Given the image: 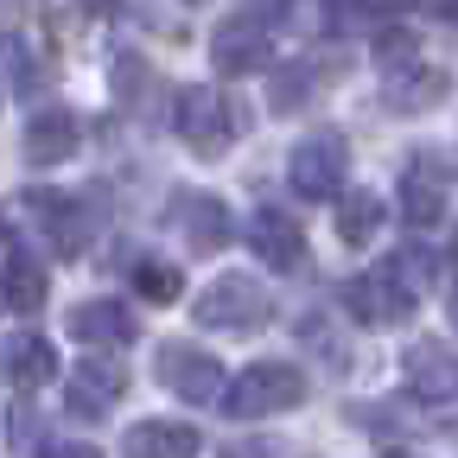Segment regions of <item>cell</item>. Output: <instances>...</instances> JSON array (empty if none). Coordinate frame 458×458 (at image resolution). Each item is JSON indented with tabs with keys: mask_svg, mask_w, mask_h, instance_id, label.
<instances>
[{
	"mask_svg": "<svg viewBox=\"0 0 458 458\" xmlns=\"http://www.w3.org/2000/svg\"><path fill=\"white\" fill-rule=\"evenodd\" d=\"M172 223H179V236L198 249V255H216L236 242V223H229V204L210 198V191H179L172 198Z\"/></svg>",
	"mask_w": 458,
	"mask_h": 458,
	"instance_id": "ba28073f",
	"label": "cell"
},
{
	"mask_svg": "<svg viewBox=\"0 0 458 458\" xmlns=\"http://www.w3.org/2000/svg\"><path fill=\"white\" fill-rule=\"evenodd\" d=\"M7 300L20 312H38L45 306V267H38V255L13 249V261H7Z\"/></svg>",
	"mask_w": 458,
	"mask_h": 458,
	"instance_id": "44dd1931",
	"label": "cell"
},
{
	"mask_svg": "<svg viewBox=\"0 0 458 458\" xmlns=\"http://www.w3.org/2000/svg\"><path fill=\"white\" fill-rule=\"evenodd\" d=\"M77 153V122L64 108H45L26 122V165H64Z\"/></svg>",
	"mask_w": 458,
	"mask_h": 458,
	"instance_id": "2e32d148",
	"label": "cell"
},
{
	"mask_svg": "<svg viewBox=\"0 0 458 458\" xmlns=\"http://www.w3.org/2000/svg\"><path fill=\"white\" fill-rule=\"evenodd\" d=\"M452 325H458V300H452Z\"/></svg>",
	"mask_w": 458,
	"mask_h": 458,
	"instance_id": "f1b7e54d",
	"label": "cell"
},
{
	"mask_svg": "<svg viewBox=\"0 0 458 458\" xmlns=\"http://www.w3.org/2000/svg\"><path fill=\"white\" fill-rule=\"evenodd\" d=\"M249 249H255L267 267H300V261H306V236H300V223L286 216V210H255Z\"/></svg>",
	"mask_w": 458,
	"mask_h": 458,
	"instance_id": "5bb4252c",
	"label": "cell"
},
{
	"mask_svg": "<svg viewBox=\"0 0 458 458\" xmlns=\"http://www.w3.org/2000/svg\"><path fill=\"white\" fill-rule=\"evenodd\" d=\"M172 122H179V140L191 153H223L229 134H236V114H229V96L223 89H204V83H185L179 102H172Z\"/></svg>",
	"mask_w": 458,
	"mask_h": 458,
	"instance_id": "277c9868",
	"label": "cell"
},
{
	"mask_svg": "<svg viewBox=\"0 0 458 458\" xmlns=\"http://www.w3.org/2000/svg\"><path fill=\"white\" fill-rule=\"evenodd\" d=\"M382 229V198L376 191H337V242L363 249Z\"/></svg>",
	"mask_w": 458,
	"mask_h": 458,
	"instance_id": "ac0fdd59",
	"label": "cell"
},
{
	"mask_svg": "<svg viewBox=\"0 0 458 458\" xmlns=\"http://www.w3.org/2000/svg\"><path fill=\"white\" fill-rule=\"evenodd\" d=\"M376 51H382V57H388V64H394V57H408L414 45H408V32H394V26H388V32L376 38Z\"/></svg>",
	"mask_w": 458,
	"mask_h": 458,
	"instance_id": "d4e9b609",
	"label": "cell"
},
{
	"mask_svg": "<svg viewBox=\"0 0 458 458\" xmlns=\"http://www.w3.org/2000/svg\"><path fill=\"white\" fill-rule=\"evenodd\" d=\"M344 312H351L357 325H401V318L414 312V300L388 280V267H376V274L344 280Z\"/></svg>",
	"mask_w": 458,
	"mask_h": 458,
	"instance_id": "30bf717a",
	"label": "cell"
},
{
	"mask_svg": "<svg viewBox=\"0 0 458 458\" xmlns=\"http://www.w3.org/2000/svg\"><path fill=\"white\" fill-rule=\"evenodd\" d=\"M300 337H306V351H312V357L325 351V363H331V369H344V363H351V351L337 344V331H331L325 318H312V312H306V318H300Z\"/></svg>",
	"mask_w": 458,
	"mask_h": 458,
	"instance_id": "cb8c5ba5",
	"label": "cell"
},
{
	"mask_svg": "<svg viewBox=\"0 0 458 458\" xmlns=\"http://www.w3.org/2000/svg\"><path fill=\"white\" fill-rule=\"evenodd\" d=\"M179 267H172V261H140L134 267V293L140 300H153V306H172V300H179Z\"/></svg>",
	"mask_w": 458,
	"mask_h": 458,
	"instance_id": "603a6c76",
	"label": "cell"
},
{
	"mask_svg": "<svg viewBox=\"0 0 458 458\" xmlns=\"http://www.w3.org/2000/svg\"><path fill=\"white\" fill-rule=\"evenodd\" d=\"M445 89H452V77H445V71H433V64H408V71H388V108H401V114L439 108V102H445Z\"/></svg>",
	"mask_w": 458,
	"mask_h": 458,
	"instance_id": "e0dca14e",
	"label": "cell"
},
{
	"mask_svg": "<svg viewBox=\"0 0 458 458\" xmlns=\"http://www.w3.org/2000/svg\"><path fill=\"white\" fill-rule=\"evenodd\" d=\"M388 458H414V452H388Z\"/></svg>",
	"mask_w": 458,
	"mask_h": 458,
	"instance_id": "83f0119b",
	"label": "cell"
},
{
	"mask_svg": "<svg viewBox=\"0 0 458 458\" xmlns=\"http://www.w3.org/2000/svg\"><path fill=\"white\" fill-rule=\"evenodd\" d=\"M83 7H89V13H114V7H122V0H83Z\"/></svg>",
	"mask_w": 458,
	"mask_h": 458,
	"instance_id": "4316f807",
	"label": "cell"
},
{
	"mask_svg": "<svg viewBox=\"0 0 458 458\" xmlns=\"http://www.w3.org/2000/svg\"><path fill=\"white\" fill-rule=\"evenodd\" d=\"M198 433L185 420H134L122 439V458H198Z\"/></svg>",
	"mask_w": 458,
	"mask_h": 458,
	"instance_id": "9a60e30c",
	"label": "cell"
},
{
	"mask_svg": "<svg viewBox=\"0 0 458 458\" xmlns=\"http://www.w3.org/2000/svg\"><path fill=\"white\" fill-rule=\"evenodd\" d=\"M0 382H7L13 394H32V388L57 382V351H51L38 331H13V337H0Z\"/></svg>",
	"mask_w": 458,
	"mask_h": 458,
	"instance_id": "9c48e42d",
	"label": "cell"
},
{
	"mask_svg": "<svg viewBox=\"0 0 458 458\" xmlns=\"http://www.w3.org/2000/svg\"><path fill=\"white\" fill-rule=\"evenodd\" d=\"M71 337H77V344H89V351H122V344H134V337H140V325H134V312H128V306H114V300H89V306H77V312H71Z\"/></svg>",
	"mask_w": 458,
	"mask_h": 458,
	"instance_id": "7c38bea8",
	"label": "cell"
},
{
	"mask_svg": "<svg viewBox=\"0 0 458 458\" xmlns=\"http://www.w3.org/2000/svg\"><path fill=\"white\" fill-rule=\"evenodd\" d=\"M191 312H198V325H210V331H255V325L274 318V300L261 293V280L223 274V280H210L204 293L191 300Z\"/></svg>",
	"mask_w": 458,
	"mask_h": 458,
	"instance_id": "3957f363",
	"label": "cell"
},
{
	"mask_svg": "<svg viewBox=\"0 0 458 458\" xmlns=\"http://www.w3.org/2000/svg\"><path fill=\"white\" fill-rule=\"evenodd\" d=\"M122 394H128V369H122V357H89V363H77V369L64 376V408L83 414V420L114 414V401H122Z\"/></svg>",
	"mask_w": 458,
	"mask_h": 458,
	"instance_id": "52a82bcc",
	"label": "cell"
},
{
	"mask_svg": "<svg viewBox=\"0 0 458 458\" xmlns=\"http://www.w3.org/2000/svg\"><path fill=\"white\" fill-rule=\"evenodd\" d=\"M114 89H122V102H128L134 114H153V89H159V77H153L147 57H114Z\"/></svg>",
	"mask_w": 458,
	"mask_h": 458,
	"instance_id": "7402d4cb",
	"label": "cell"
},
{
	"mask_svg": "<svg viewBox=\"0 0 458 458\" xmlns=\"http://www.w3.org/2000/svg\"><path fill=\"white\" fill-rule=\"evenodd\" d=\"M153 376L179 394V401H191V408H216L223 388H229L223 363H216L210 351H198V344H165L159 363H153Z\"/></svg>",
	"mask_w": 458,
	"mask_h": 458,
	"instance_id": "5b68a950",
	"label": "cell"
},
{
	"mask_svg": "<svg viewBox=\"0 0 458 458\" xmlns=\"http://www.w3.org/2000/svg\"><path fill=\"white\" fill-rule=\"evenodd\" d=\"M7 229L26 242V255L32 249H45V255H77V242H83V223H77V210L57 198V191H20L13 204H7Z\"/></svg>",
	"mask_w": 458,
	"mask_h": 458,
	"instance_id": "6da1fadb",
	"label": "cell"
},
{
	"mask_svg": "<svg viewBox=\"0 0 458 458\" xmlns=\"http://www.w3.org/2000/svg\"><path fill=\"white\" fill-rule=\"evenodd\" d=\"M344 172H351V147H344V134H312V140L293 147V159H286V185L318 204V198L344 191Z\"/></svg>",
	"mask_w": 458,
	"mask_h": 458,
	"instance_id": "8992f818",
	"label": "cell"
},
{
	"mask_svg": "<svg viewBox=\"0 0 458 458\" xmlns=\"http://www.w3.org/2000/svg\"><path fill=\"white\" fill-rule=\"evenodd\" d=\"M312 83H318V64H286L267 77V108L274 114H300L312 102Z\"/></svg>",
	"mask_w": 458,
	"mask_h": 458,
	"instance_id": "ffe728a7",
	"label": "cell"
},
{
	"mask_svg": "<svg viewBox=\"0 0 458 458\" xmlns=\"http://www.w3.org/2000/svg\"><path fill=\"white\" fill-rule=\"evenodd\" d=\"M408 382L420 401H458V357L445 344L420 337V344H408Z\"/></svg>",
	"mask_w": 458,
	"mask_h": 458,
	"instance_id": "4fadbf2b",
	"label": "cell"
},
{
	"mask_svg": "<svg viewBox=\"0 0 458 458\" xmlns=\"http://www.w3.org/2000/svg\"><path fill=\"white\" fill-rule=\"evenodd\" d=\"M267 51H274V38H267L261 20H229V26H216V38H210V57H216L223 77H249V71H261Z\"/></svg>",
	"mask_w": 458,
	"mask_h": 458,
	"instance_id": "8fae6325",
	"label": "cell"
},
{
	"mask_svg": "<svg viewBox=\"0 0 458 458\" xmlns=\"http://www.w3.org/2000/svg\"><path fill=\"white\" fill-rule=\"evenodd\" d=\"M439 210H445L439 172H433V165H414L408 179H401V216H408V223L420 229V223H439Z\"/></svg>",
	"mask_w": 458,
	"mask_h": 458,
	"instance_id": "d6986e66",
	"label": "cell"
},
{
	"mask_svg": "<svg viewBox=\"0 0 458 458\" xmlns=\"http://www.w3.org/2000/svg\"><path fill=\"white\" fill-rule=\"evenodd\" d=\"M38 458H102V452L96 445H45Z\"/></svg>",
	"mask_w": 458,
	"mask_h": 458,
	"instance_id": "484cf974",
	"label": "cell"
},
{
	"mask_svg": "<svg viewBox=\"0 0 458 458\" xmlns=\"http://www.w3.org/2000/svg\"><path fill=\"white\" fill-rule=\"evenodd\" d=\"M306 401V376L293 363H249L236 382L223 388V408L236 420H267V414H293Z\"/></svg>",
	"mask_w": 458,
	"mask_h": 458,
	"instance_id": "7a4b0ae2",
	"label": "cell"
}]
</instances>
